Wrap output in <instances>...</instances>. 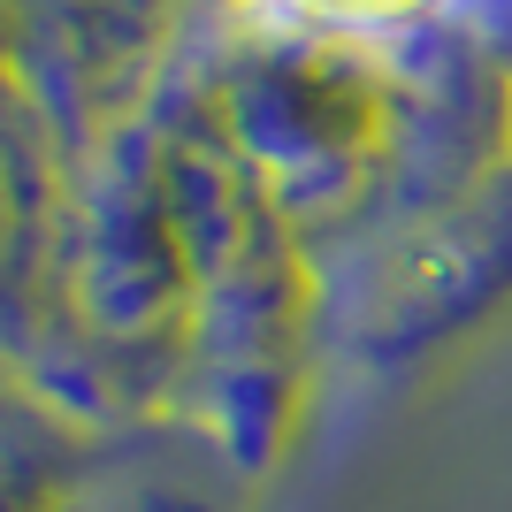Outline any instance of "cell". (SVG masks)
<instances>
[{
	"instance_id": "1",
	"label": "cell",
	"mask_w": 512,
	"mask_h": 512,
	"mask_svg": "<svg viewBox=\"0 0 512 512\" xmlns=\"http://www.w3.org/2000/svg\"><path fill=\"white\" fill-rule=\"evenodd\" d=\"M192 0H0V92H16L85 169L176 69Z\"/></svg>"
},
{
	"instance_id": "3",
	"label": "cell",
	"mask_w": 512,
	"mask_h": 512,
	"mask_svg": "<svg viewBox=\"0 0 512 512\" xmlns=\"http://www.w3.org/2000/svg\"><path fill=\"white\" fill-rule=\"evenodd\" d=\"M107 444L115 436H100L85 459H54V467H0V512H100L92 474H100Z\"/></svg>"
},
{
	"instance_id": "2",
	"label": "cell",
	"mask_w": 512,
	"mask_h": 512,
	"mask_svg": "<svg viewBox=\"0 0 512 512\" xmlns=\"http://www.w3.org/2000/svg\"><path fill=\"white\" fill-rule=\"evenodd\" d=\"M100 428L62 413L8 352H0V467H54V459H85Z\"/></svg>"
},
{
	"instance_id": "4",
	"label": "cell",
	"mask_w": 512,
	"mask_h": 512,
	"mask_svg": "<svg viewBox=\"0 0 512 512\" xmlns=\"http://www.w3.org/2000/svg\"><path fill=\"white\" fill-rule=\"evenodd\" d=\"M291 23H306V31H367V23H398L413 16V8H428V0H276Z\"/></svg>"
}]
</instances>
